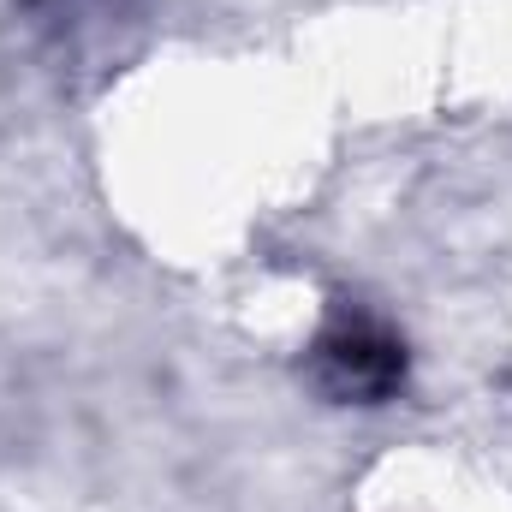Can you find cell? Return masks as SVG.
Returning a JSON list of instances; mask_svg holds the SVG:
<instances>
[{"mask_svg": "<svg viewBox=\"0 0 512 512\" xmlns=\"http://www.w3.org/2000/svg\"><path fill=\"white\" fill-rule=\"evenodd\" d=\"M316 382L346 405H382L405 382V346L376 322H340L316 340Z\"/></svg>", "mask_w": 512, "mask_h": 512, "instance_id": "cell-1", "label": "cell"}]
</instances>
